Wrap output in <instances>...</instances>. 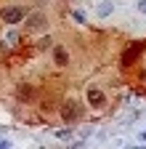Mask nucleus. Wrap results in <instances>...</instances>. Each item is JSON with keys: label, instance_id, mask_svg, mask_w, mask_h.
<instances>
[{"label": "nucleus", "instance_id": "nucleus-7", "mask_svg": "<svg viewBox=\"0 0 146 149\" xmlns=\"http://www.w3.org/2000/svg\"><path fill=\"white\" fill-rule=\"evenodd\" d=\"M53 139H59V141H69V139H77V130H72V128H66V130H53Z\"/></svg>", "mask_w": 146, "mask_h": 149}, {"label": "nucleus", "instance_id": "nucleus-4", "mask_svg": "<svg viewBox=\"0 0 146 149\" xmlns=\"http://www.w3.org/2000/svg\"><path fill=\"white\" fill-rule=\"evenodd\" d=\"M88 104L93 107V109H104V107H106L104 91H101V88H88Z\"/></svg>", "mask_w": 146, "mask_h": 149}, {"label": "nucleus", "instance_id": "nucleus-12", "mask_svg": "<svg viewBox=\"0 0 146 149\" xmlns=\"http://www.w3.org/2000/svg\"><path fill=\"white\" fill-rule=\"evenodd\" d=\"M136 11L146 16V0H138V3H136Z\"/></svg>", "mask_w": 146, "mask_h": 149}, {"label": "nucleus", "instance_id": "nucleus-14", "mask_svg": "<svg viewBox=\"0 0 146 149\" xmlns=\"http://www.w3.org/2000/svg\"><path fill=\"white\" fill-rule=\"evenodd\" d=\"M138 144H146V130H141V133H138Z\"/></svg>", "mask_w": 146, "mask_h": 149}, {"label": "nucleus", "instance_id": "nucleus-13", "mask_svg": "<svg viewBox=\"0 0 146 149\" xmlns=\"http://www.w3.org/2000/svg\"><path fill=\"white\" fill-rule=\"evenodd\" d=\"M8 146H13V144H11L8 139H0V149H8Z\"/></svg>", "mask_w": 146, "mask_h": 149}, {"label": "nucleus", "instance_id": "nucleus-8", "mask_svg": "<svg viewBox=\"0 0 146 149\" xmlns=\"http://www.w3.org/2000/svg\"><path fill=\"white\" fill-rule=\"evenodd\" d=\"M53 59H56V64H66L69 61V56H66V48H61V45H56V48H53Z\"/></svg>", "mask_w": 146, "mask_h": 149}, {"label": "nucleus", "instance_id": "nucleus-2", "mask_svg": "<svg viewBox=\"0 0 146 149\" xmlns=\"http://www.w3.org/2000/svg\"><path fill=\"white\" fill-rule=\"evenodd\" d=\"M27 29L29 32H45L48 29V16L40 11H32V16H27Z\"/></svg>", "mask_w": 146, "mask_h": 149}, {"label": "nucleus", "instance_id": "nucleus-11", "mask_svg": "<svg viewBox=\"0 0 146 149\" xmlns=\"http://www.w3.org/2000/svg\"><path fill=\"white\" fill-rule=\"evenodd\" d=\"M16 40H19V35H16V32H13V29H11V32H8V35H6V43H11V45H13V43H16Z\"/></svg>", "mask_w": 146, "mask_h": 149}, {"label": "nucleus", "instance_id": "nucleus-3", "mask_svg": "<svg viewBox=\"0 0 146 149\" xmlns=\"http://www.w3.org/2000/svg\"><path fill=\"white\" fill-rule=\"evenodd\" d=\"M80 115H82L80 104H77L75 99H66V101H64V107H61V117H64V123H75Z\"/></svg>", "mask_w": 146, "mask_h": 149}, {"label": "nucleus", "instance_id": "nucleus-9", "mask_svg": "<svg viewBox=\"0 0 146 149\" xmlns=\"http://www.w3.org/2000/svg\"><path fill=\"white\" fill-rule=\"evenodd\" d=\"M19 99L21 101H29L32 99V88L29 85H19Z\"/></svg>", "mask_w": 146, "mask_h": 149}, {"label": "nucleus", "instance_id": "nucleus-15", "mask_svg": "<svg viewBox=\"0 0 146 149\" xmlns=\"http://www.w3.org/2000/svg\"><path fill=\"white\" fill-rule=\"evenodd\" d=\"M40 3H45V0H40Z\"/></svg>", "mask_w": 146, "mask_h": 149}, {"label": "nucleus", "instance_id": "nucleus-5", "mask_svg": "<svg viewBox=\"0 0 146 149\" xmlns=\"http://www.w3.org/2000/svg\"><path fill=\"white\" fill-rule=\"evenodd\" d=\"M114 11H117V0H104V3L96 6V16L98 19H109Z\"/></svg>", "mask_w": 146, "mask_h": 149}, {"label": "nucleus", "instance_id": "nucleus-10", "mask_svg": "<svg viewBox=\"0 0 146 149\" xmlns=\"http://www.w3.org/2000/svg\"><path fill=\"white\" fill-rule=\"evenodd\" d=\"M72 19H75L77 24H85V13L82 11H72Z\"/></svg>", "mask_w": 146, "mask_h": 149}, {"label": "nucleus", "instance_id": "nucleus-6", "mask_svg": "<svg viewBox=\"0 0 146 149\" xmlns=\"http://www.w3.org/2000/svg\"><path fill=\"white\" fill-rule=\"evenodd\" d=\"M141 48H143L141 43H138V45H130V48H127V51H125V56H122V67H127V64H130V61L136 59V56H138V51H141Z\"/></svg>", "mask_w": 146, "mask_h": 149}, {"label": "nucleus", "instance_id": "nucleus-1", "mask_svg": "<svg viewBox=\"0 0 146 149\" xmlns=\"http://www.w3.org/2000/svg\"><path fill=\"white\" fill-rule=\"evenodd\" d=\"M0 19H3L6 24H16V22H21V19H27V11L21 6H6L0 11Z\"/></svg>", "mask_w": 146, "mask_h": 149}]
</instances>
